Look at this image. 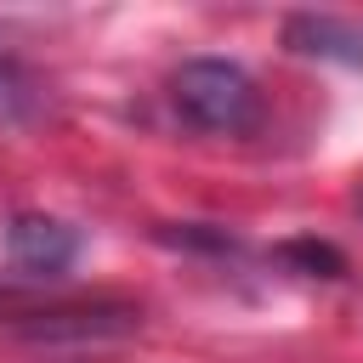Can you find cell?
Returning <instances> with one entry per match:
<instances>
[{"label":"cell","mask_w":363,"mask_h":363,"mask_svg":"<svg viewBox=\"0 0 363 363\" xmlns=\"http://www.w3.org/2000/svg\"><path fill=\"white\" fill-rule=\"evenodd\" d=\"M170 102L187 125L216 130V136H244L261 119V91L250 68L233 57H187L170 74Z\"/></svg>","instance_id":"1"},{"label":"cell","mask_w":363,"mask_h":363,"mask_svg":"<svg viewBox=\"0 0 363 363\" xmlns=\"http://www.w3.org/2000/svg\"><path fill=\"white\" fill-rule=\"evenodd\" d=\"M6 255L23 278H62L79 255V233L57 216H11L6 227Z\"/></svg>","instance_id":"2"},{"label":"cell","mask_w":363,"mask_h":363,"mask_svg":"<svg viewBox=\"0 0 363 363\" xmlns=\"http://www.w3.org/2000/svg\"><path fill=\"white\" fill-rule=\"evenodd\" d=\"M284 45L301 57H323V62H346L363 68V23L352 17H329V11H295L284 23Z\"/></svg>","instance_id":"3"},{"label":"cell","mask_w":363,"mask_h":363,"mask_svg":"<svg viewBox=\"0 0 363 363\" xmlns=\"http://www.w3.org/2000/svg\"><path fill=\"white\" fill-rule=\"evenodd\" d=\"M142 318L125 312V306H79V312H28L17 329L28 340H113V335H130Z\"/></svg>","instance_id":"4"},{"label":"cell","mask_w":363,"mask_h":363,"mask_svg":"<svg viewBox=\"0 0 363 363\" xmlns=\"http://www.w3.org/2000/svg\"><path fill=\"white\" fill-rule=\"evenodd\" d=\"M28 102H34V79H28L17 62H6V57H0V119L28 113Z\"/></svg>","instance_id":"5"},{"label":"cell","mask_w":363,"mask_h":363,"mask_svg":"<svg viewBox=\"0 0 363 363\" xmlns=\"http://www.w3.org/2000/svg\"><path fill=\"white\" fill-rule=\"evenodd\" d=\"M284 255L289 261H306V272H323V278H340V255L329 250V244H318V238H295V244H284Z\"/></svg>","instance_id":"6"}]
</instances>
